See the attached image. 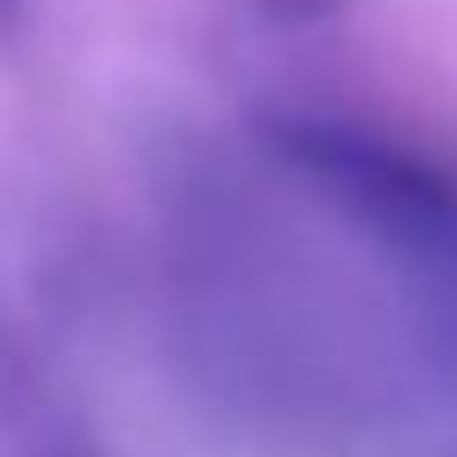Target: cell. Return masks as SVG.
<instances>
[{"mask_svg":"<svg viewBox=\"0 0 457 457\" xmlns=\"http://www.w3.org/2000/svg\"><path fill=\"white\" fill-rule=\"evenodd\" d=\"M63 457H76V451H63Z\"/></svg>","mask_w":457,"mask_h":457,"instance_id":"cell-4","label":"cell"},{"mask_svg":"<svg viewBox=\"0 0 457 457\" xmlns=\"http://www.w3.org/2000/svg\"><path fill=\"white\" fill-rule=\"evenodd\" d=\"M257 132L282 170H295L363 232L420 257H457V182L432 157L338 113H263Z\"/></svg>","mask_w":457,"mask_h":457,"instance_id":"cell-1","label":"cell"},{"mask_svg":"<svg viewBox=\"0 0 457 457\" xmlns=\"http://www.w3.org/2000/svg\"><path fill=\"white\" fill-rule=\"evenodd\" d=\"M32 20V0H0V38H7V32H20Z\"/></svg>","mask_w":457,"mask_h":457,"instance_id":"cell-3","label":"cell"},{"mask_svg":"<svg viewBox=\"0 0 457 457\" xmlns=\"http://www.w3.org/2000/svg\"><path fill=\"white\" fill-rule=\"evenodd\" d=\"M270 13H288V20H313V13H326L332 0H263Z\"/></svg>","mask_w":457,"mask_h":457,"instance_id":"cell-2","label":"cell"}]
</instances>
